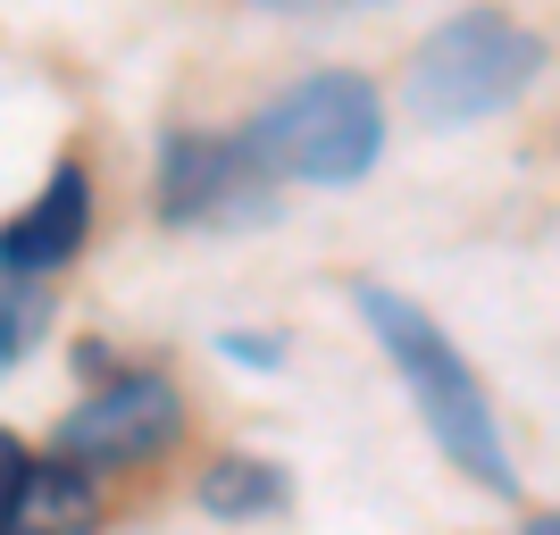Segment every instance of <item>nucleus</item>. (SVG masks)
<instances>
[{
	"instance_id": "nucleus-11",
	"label": "nucleus",
	"mask_w": 560,
	"mask_h": 535,
	"mask_svg": "<svg viewBox=\"0 0 560 535\" xmlns=\"http://www.w3.org/2000/svg\"><path fill=\"white\" fill-rule=\"evenodd\" d=\"M226 344V360H252V369H277L284 360V344H268V335H218Z\"/></svg>"
},
{
	"instance_id": "nucleus-3",
	"label": "nucleus",
	"mask_w": 560,
	"mask_h": 535,
	"mask_svg": "<svg viewBox=\"0 0 560 535\" xmlns=\"http://www.w3.org/2000/svg\"><path fill=\"white\" fill-rule=\"evenodd\" d=\"M544 75V34L502 18V9H460L410 50V117L419 126H477V117L511 109L527 84Z\"/></svg>"
},
{
	"instance_id": "nucleus-13",
	"label": "nucleus",
	"mask_w": 560,
	"mask_h": 535,
	"mask_svg": "<svg viewBox=\"0 0 560 535\" xmlns=\"http://www.w3.org/2000/svg\"><path fill=\"white\" fill-rule=\"evenodd\" d=\"M527 535H560V519H536V527H527Z\"/></svg>"
},
{
	"instance_id": "nucleus-1",
	"label": "nucleus",
	"mask_w": 560,
	"mask_h": 535,
	"mask_svg": "<svg viewBox=\"0 0 560 535\" xmlns=\"http://www.w3.org/2000/svg\"><path fill=\"white\" fill-rule=\"evenodd\" d=\"M351 302H360L369 335L385 344V360L401 369V385H410V402H419L427 435H435V452L460 468L468 486H486V493L511 502V493H518L511 443H502V419H493L477 369L460 360V344H452V335L427 318L410 293H394V284H351Z\"/></svg>"
},
{
	"instance_id": "nucleus-4",
	"label": "nucleus",
	"mask_w": 560,
	"mask_h": 535,
	"mask_svg": "<svg viewBox=\"0 0 560 535\" xmlns=\"http://www.w3.org/2000/svg\"><path fill=\"white\" fill-rule=\"evenodd\" d=\"M176 435H185V394L160 369H109L59 419L50 452L75 461V468H142V461H160V452H176Z\"/></svg>"
},
{
	"instance_id": "nucleus-2",
	"label": "nucleus",
	"mask_w": 560,
	"mask_h": 535,
	"mask_svg": "<svg viewBox=\"0 0 560 535\" xmlns=\"http://www.w3.org/2000/svg\"><path fill=\"white\" fill-rule=\"evenodd\" d=\"M243 142L277 185H360L376 167V151H385V109H376L369 75L318 68L302 84H284L243 126Z\"/></svg>"
},
{
	"instance_id": "nucleus-7",
	"label": "nucleus",
	"mask_w": 560,
	"mask_h": 535,
	"mask_svg": "<svg viewBox=\"0 0 560 535\" xmlns=\"http://www.w3.org/2000/svg\"><path fill=\"white\" fill-rule=\"evenodd\" d=\"M93 519H101L93 468L43 452V461H34V486H25V502H18V535H93Z\"/></svg>"
},
{
	"instance_id": "nucleus-8",
	"label": "nucleus",
	"mask_w": 560,
	"mask_h": 535,
	"mask_svg": "<svg viewBox=\"0 0 560 535\" xmlns=\"http://www.w3.org/2000/svg\"><path fill=\"white\" fill-rule=\"evenodd\" d=\"M293 502V477L259 452H226V461L201 468V511L210 519H277Z\"/></svg>"
},
{
	"instance_id": "nucleus-12",
	"label": "nucleus",
	"mask_w": 560,
	"mask_h": 535,
	"mask_svg": "<svg viewBox=\"0 0 560 535\" xmlns=\"http://www.w3.org/2000/svg\"><path fill=\"white\" fill-rule=\"evenodd\" d=\"M259 9H284V18H335V9H385V0H259Z\"/></svg>"
},
{
	"instance_id": "nucleus-6",
	"label": "nucleus",
	"mask_w": 560,
	"mask_h": 535,
	"mask_svg": "<svg viewBox=\"0 0 560 535\" xmlns=\"http://www.w3.org/2000/svg\"><path fill=\"white\" fill-rule=\"evenodd\" d=\"M84 234H93V176H84V160H59L50 185L0 226V277H18V284L59 277L84 252Z\"/></svg>"
},
{
	"instance_id": "nucleus-5",
	"label": "nucleus",
	"mask_w": 560,
	"mask_h": 535,
	"mask_svg": "<svg viewBox=\"0 0 560 535\" xmlns=\"http://www.w3.org/2000/svg\"><path fill=\"white\" fill-rule=\"evenodd\" d=\"M268 185H277V176L252 160L243 135H201V126H185V135H167V151H160L151 201H160L167 226H234V218H268Z\"/></svg>"
},
{
	"instance_id": "nucleus-9",
	"label": "nucleus",
	"mask_w": 560,
	"mask_h": 535,
	"mask_svg": "<svg viewBox=\"0 0 560 535\" xmlns=\"http://www.w3.org/2000/svg\"><path fill=\"white\" fill-rule=\"evenodd\" d=\"M34 326H43V293L18 284V277H0V376L34 351Z\"/></svg>"
},
{
	"instance_id": "nucleus-10",
	"label": "nucleus",
	"mask_w": 560,
	"mask_h": 535,
	"mask_svg": "<svg viewBox=\"0 0 560 535\" xmlns=\"http://www.w3.org/2000/svg\"><path fill=\"white\" fill-rule=\"evenodd\" d=\"M34 461H43V452H25V435L0 427V535H18V502H25V486H34Z\"/></svg>"
}]
</instances>
